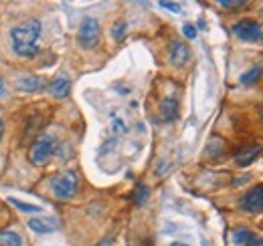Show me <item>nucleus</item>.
I'll use <instances>...</instances> for the list:
<instances>
[{
  "instance_id": "obj_1",
  "label": "nucleus",
  "mask_w": 263,
  "mask_h": 246,
  "mask_svg": "<svg viewBox=\"0 0 263 246\" xmlns=\"http://www.w3.org/2000/svg\"><path fill=\"white\" fill-rule=\"evenodd\" d=\"M12 36V49L18 57L31 59L39 53V36H41V23L39 20H27L10 31Z\"/></svg>"
},
{
  "instance_id": "obj_2",
  "label": "nucleus",
  "mask_w": 263,
  "mask_h": 246,
  "mask_svg": "<svg viewBox=\"0 0 263 246\" xmlns=\"http://www.w3.org/2000/svg\"><path fill=\"white\" fill-rule=\"evenodd\" d=\"M57 137L53 135H41L34 139V144L31 146V152H29V159L33 166H45L53 155L57 152Z\"/></svg>"
},
{
  "instance_id": "obj_3",
  "label": "nucleus",
  "mask_w": 263,
  "mask_h": 246,
  "mask_svg": "<svg viewBox=\"0 0 263 246\" xmlns=\"http://www.w3.org/2000/svg\"><path fill=\"white\" fill-rule=\"evenodd\" d=\"M77 186H79V176H77V172L67 170V172L59 174V176L55 178V182H53V192H55V196H57L59 200H69V198L75 196Z\"/></svg>"
},
{
  "instance_id": "obj_4",
  "label": "nucleus",
  "mask_w": 263,
  "mask_h": 246,
  "mask_svg": "<svg viewBox=\"0 0 263 246\" xmlns=\"http://www.w3.org/2000/svg\"><path fill=\"white\" fill-rule=\"evenodd\" d=\"M77 40L83 49H93L98 47L99 43V23L93 16H87L83 18L81 27H79V34H77Z\"/></svg>"
},
{
  "instance_id": "obj_5",
  "label": "nucleus",
  "mask_w": 263,
  "mask_h": 246,
  "mask_svg": "<svg viewBox=\"0 0 263 246\" xmlns=\"http://www.w3.org/2000/svg\"><path fill=\"white\" fill-rule=\"evenodd\" d=\"M233 32L237 38L245 43H259L263 40V27L255 20H239L233 25Z\"/></svg>"
},
{
  "instance_id": "obj_6",
  "label": "nucleus",
  "mask_w": 263,
  "mask_h": 246,
  "mask_svg": "<svg viewBox=\"0 0 263 246\" xmlns=\"http://www.w3.org/2000/svg\"><path fill=\"white\" fill-rule=\"evenodd\" d=\"M241 206H243V210H247V212H261L263 210V184L251 188V190L245 194Z\"/></svg>"
},
{
  "instance_id": "obj_7",
  "label": "nucleus",
  "mask_w": 263,
  "mask_h": 246,
  "mask_svg": "<svg viewBox=\"0 0 263 246\" xmlns=\"http://www.w3.org/2000/svg\"><path fill=\"white\" fill-rule=\"evenodd\" d=\"M189 59H191V49H189L184 43L174 40V43L170 45V61H172V65L182 67V65L189 63Z\"/></svg>"
},
{
  "instance_id": "obj_8",
  "label": "nucleus",
  "mask_w": 263,
  "mask_h": 246,
  "mask_svg": "<svg viewBox=\"0 0 263 246\" xmlns=\"http://www.w3.org/2000/svg\"><path fill=\"white\" fill-rule=\"evenodd\" d=\"M29 228L39 234H49V232H55L59 228V224L55 218H33V220H29Z\"/></svg>"
},
{
  "instance_id": "obj_9",
  "label": "nucleus",
  "mask_w": 263,
  "mask_h": 246,
  "mask_svg": "<svg viewBox=\"0 0 263 246\" xmlns=\"http://www.w3.org/2000/svg\"><path fill=\"white\" fill-rule=\"evenodd\" d=\"M45 87V81L41 77H34V75H29V77H23L16 81V89L18 91H27V93H34L41 91Z\"/></svg>"
},
{
  "instance_id": "obj_10",
  "label": "nucleus",
  "mask_w": 263,
  "mask_h": 246,
  "mask_svg": "<svg viewBox=\"0 0 263 246\" xmlns=\"http://www.w3.org/2000/svg\"><path fill=\"white\" fill-rule=\"evenodd\" d=\"M160 117L164 121H174L178 117V103H176V99L166 97L164 101L160 103Z\"/></svg>"
},
{
  "instance_id": "obj_11",
  "label": "nucleus",
  "mask_w": 263,
  "mask_h": 246,
  "mask_svg": "<svg viewBox=\"0 0 263 246\" xmlns=\"http://www.w3.org/2000/svg\"><path fill=\"white\" fill-rule=\"evenodd\" d=\"M69 91H71V83H69V79H67V77H57V79L49 85V93H51L53 97H57V99L67 97Z\"/></svg>"
},
{
  "instance_id": "obj_12",
  "label": "nucleus",
  "mask_w": 263,
  "mask_h": 246,
  "mask_svg": "<svg viewBox=\"0 0 263 246\" xmlns=\"http://www.w3.org/2000/svg\"><path fill=\"white\" fill-rule=\"evenodd\" d=\"M261 154V148H257V146H249V148H243L239 154H237V163L239 166H249V163H253L257 157Z\"/></svg>"
},
{
  "instance_id": "obj_13",
  "label": "nucleus",
  "mask_w": 263,
  "mask_h": 246,
  "mask_svg": "<svg viewBox=\"0 0 263 246\" xmlns=\"http://www.w3.org/2000/svg\"><path fill=\"white\" fill-rule=\"evenodd\" d=\"M0 246H23V240L16 232L4 230V232H0Z\"/></svg>"
},
{
  "instance_id": "obj_14",
  "label": "nucleus",
  "mask_w": 263,
  "mask_h": 246,
  "mask_svg": "<svg viewBox=\"0 0 263 246\" xmlns=\"http://www.w3.org/2000/svg\"><path fill=\"white\" fill-rule=\"evenodd\" d=\"M231 236H233V242H235V244L245 246L247 242H249V238L253 236V232H251V230H247V228H235Z\"/></svg>"
},
{
  "instance_id": "obj_15",
  "label": "nucleus",
  "mask_w": 263,
  "mask_h": 246,
  "mask_svg": "<svg viewBox=\"0 0 263 246\" xmlns=\"http://www.w3.org/2000/svg\"><path fill=\"white\" fill-rule=\"evenodd\" d=\"M261 67H253L251 71H247L245 75H241V83H245V85H249V83H253V81H257L259 79V75H261Z\"/></svg>"
},
{
  "instance_id": "obj_16",
  "label": "nucleus",
  "mask_w": 263,
  "mask_h": 246,
  "mask_svg": "<svg viewBox=\"0 0 263 246\" xmlns=\"http://www.w3.org/2000/svg\"><path fill=\"white\" fill-rule=\"evenodd\" d=\"M134 200H136L138 206H142V204L148 200V188H146V186H138V188H136V196H134Z\"/></svg>"
},
{
  "instance_id": "obj_17",
  "label": "nucleus",
  "mask_w": 263,
  "mask_h": 246,
  "mask_svg": "<svg viewBox=\"0 0 263 246\" xmlns=\"http://www.w3.org/2000/svg\"><path fill=\"white\" fill-rule=\"evenodd\" d=\"M8 202H10L12 206H16L18 210H25V212H39V208H36V206H31V204H25V202H18L16 198H8Z\"/></svg>"
},
{
  "instance_id": "obj_18",
  "label": "nucleus",
  "mask_w": 263,
  "mask_h": 246,
  "mask_svg": "<svg viewBox=\"0 0 263 246\" xmlns=\"http://www.w3.org/2000/svg\"><path fill=\"white\" fill-rule=\"evenodd\" d=\"M219 6H223V8H245L247 6V2H243V0H219Z\"/></svg>"
},
{
  "instance_id": "obj_19",
  "label": "nucleus",
  "mask_w": 263,
  "mask_h": 246,
  "mask_svg": "<svg viewBox=\"0 0 263 246\" xmlns=\"http://www.w3.org/2000/svg\"><path fill=\"white\" fill-rule=\"evenodd\" d=\"M126 29H128V27H126V23H122V20H120V23H116V27H114V38H116V40H122V38H124V34H126Z\"/></svg>"
},
{
  "instance_id": "obj_20",
  "label": "nucleus",
  "mask_w": 263,
  "mask_h": 246,
  "mask_svg": "<svg viewBox=\"0 0 263 246\" xmlns=\"http://www.w3.org/2000/svg\"><path fill=\"white\" fill-rule=\"evenodd\" d=\"M182 32H184V36H186V38H191V40H193V38H197V29H195L193 25H189V23L182 27Z\"/></svg>"
},
{
  "instance_id": "obj_21",
  "label": "nucleus",
  "mask_w": 263,
  "mask_h": 246,
  "mask_svg": "<svg viewBox=\"0 0 263 246\" xmlns=\"http://www.w3.org/2000/svg\"><path fill=\"white\" fill-rule=\"evenodd\" d=\"M160 6L162 8H168V10H172V12H180V4H176V2H160Z\"/></svg>"
},
{
  "instance_id": "obj_22",
  "label": "nucleus",
  "mask_w": 263,
  "mask_h": 246,
  "mask_svg": "<svg viewBox=\"0 0 263 246\" xmlns=\"http://www.w3.org/2000/svg\"><path fill=\"white\" fill-rule=\"evenodd\" d=\"M245 246H263V238L261 236H255V234H253V236L249 238V242H247Z\"/></svg>"
},
{
  "instance_id": "obj_23",
  "label": "nucleus",
  "mask_w": 263,
  "mask_h": 246,
  "mask_svg": "<svg viewBox=\"0 0 263 246\" xmlns=\"http://www.w3.org/2000/svg\"><path fill=\"white\" fill-rule=\"evenodd\" d=\"M2 133H4V123L0 119V139H2Z\"/></svg>"
},
{
  "instance_id": "obj_24",
  "label": "nucleus",
  "mask_w": 263,
  "mask_h": 246,
  "mask_svg": "<svg viewBox=\"0 0 263 246\" xmlns=\"http://www.w3.org/2000/svg\"><path fill=\"white\" fill-rule=\"evenodd\" d=\"M2 95H4V83L0 81V97H2Z\"/></svg>"
},
{
  "instance_id": "obj_25",
  "label": "nucleus",
  "mask_w": 263,
  "mask_h": 246,
  "mask_svg": "<svg viewBox=\"0 0 263 246\" xmlns=\"http://www.w3.org/2000/svg\"><path fill=\"white\" fill-rule=\"evenodd\" d=\"M170 246H186V244H182V242H172Z\"/></svg>"
}]
</instances>
